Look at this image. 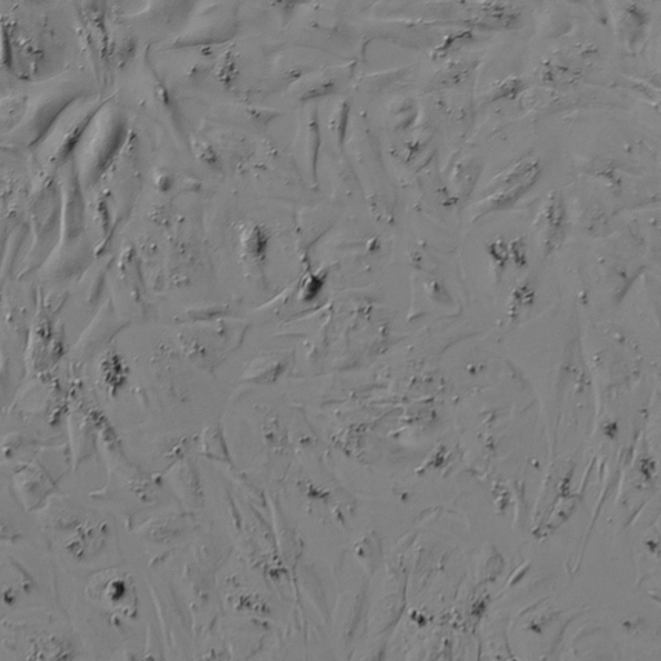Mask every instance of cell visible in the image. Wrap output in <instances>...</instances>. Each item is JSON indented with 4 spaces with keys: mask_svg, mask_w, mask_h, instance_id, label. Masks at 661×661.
<instances>
[{
    "mask_svg": "<svg viewBox=\"0 0 661 661\" xmlns=\"http://www.w3.org/2000/svg\"><path fill=\"white\" fill-rule=\"evenodd\" d=\"M12 486L22 507L29 512L47 504L56 490L55 479L35 460L20 465V468L13 473Z\"/></svg>",
    "mask_w": 661,
    "mask_h": 661,
    "instance_id": "obj_1",
    "label": "cell"
},
{
    "mask_svg": "<svg viewBox=\"0 0 661 661\" xmlns=\"http://www.w3.org/2000/svg\"><path fill=\"white\" fill-rule=\"evenodd\" d=\"M29 340L28 359L35 371L46 370L59 361L64 343L55 321H51L46 313L42 312L37 321L31 323Z\"/></svg>",
    "mask_w": 661,
    "mask_h": 661,
    "instance_id": "obj_2",
    "label": "cell"
},
{
    "mask_svg": "<svg viewBox=\"0 0 661 661\" xmlns=\"http://www.w3.org/2000/svg\"><path fill=\"white\" fill-rule=\"evenodd\" d=\"M539 230L545 256L553 254L565 242L569 230V211L561 192L549 195L540 215Z\"/></svg>",
    "mask_w": 661,
    "mask_h": 661,
    "instance_id": "obj_3",
    "label": "cell"
},
{
    "mask_svg": "<svg viewBox=\"0 0 661 661\" xmlns=\"http://www.w3.org/2000/svg\"><path fill=\"white\" fill-rule=\"evenodd\" d=\"M584 57L557 55L540 66V81L550 90L567 91L578 86L585 75Z\"/></svg>",
    "mask_w": 661,
    "mask_h": 661,
    "instance_id": "obj_4",
    "label": "cell"
},
{
    "mask_svg": "<svg viewBox=\"0 0 661 661\" xmlns=\"http://www.w3.org/2000/svg\"><path fill=\"white\" fill-rule=\"evenodd\" d=\"M541 173H543V164L539 159H523V161L510 167L503 175L496 177L494 183L487 189L486 194L513 189L532 190L539 183Z\"/></svg>",
    "mask_w": 661,
    "mask_h": 661,
    "instance_id": "obj_5",
    "label": "cell"
},
{
    "mask_svg": "<svg viewBox=\"0 0 661 661\" xmlns=\"http://www.w3.org/2000/svg\"><path fill=\"white\" fill-rule=\"evenodd\" d=\"M102 540L101 526L91 525L88 521L79 523L74 534L66 541L65 549L78 561H88L95 557Z\"/></svg>",
    "mask_w": 661,
    "mask_h": 661,
    "instance_id": "obj_6",
    "label": "cell"
},
{
    "mask_svg": "<svg viewBox=\"0 0 661 661\" xmlns=\"http://www.w3.org/2000/svg\"><path fill=\"white\" fill-rule=\"evenodd\" d=\"M650 25L649 12L638 4H628L621 13L620 30L629 47L636 48L643 41Z\"/></svg>",
    "mask_w": 661,
    "mask_h": 661,
    "instance_id": "obj_7",
    "label": "cell"
},
{
    "mask_svg": "<svg viewBox=\"0 0 661 661\" xmlns=\"http://www.w3.org/2000/svg\"><path fill=\"white\" fill-rule=\"evenodd\" d=\"M476 69L477 61L474 60L451 62L445 69L434 75L432 82H430V88L437 91L463 86L464 83L469 81Z\"/></svg>",
    "mask_w": 661,
    "mask_h": 661,
    "instance_id": "obj_8",
    "label": "cell"
},
{
    "mask_svg": "<svg viewBox=\"0 0 661 661\" xmlns=\"http://www.w3.org/2000/svg\"><path fill=\"white\" fill-rule=\"evenodd\" d=\"M476 39L477 35L472 29L463 28L452 31V33L447 34L446 38L434 48L432 55L433 60L443 61L450 59L455 53H458L463 50V48H467L470 44L476 42Z\"/></svg>",
    "mask_w": 661,
    "mask_h": 661,
    "instance_id": "obj_9",
    "label": "cell"
},
{
    "mask_svg": "<svg viewBox=\"0 0 661 661\" xmlns=\"http://www.w3.org/2000/svg\"><path fill=\"white\" fill-rule=\"evenodd\" d=\"M529 88L521 78H508L496 84L489 93V102L514 101Z\"/></svg>",
    "mask_w": 661,
    "mask_h": 661,
    "instance_id": "obj_10",
    "label": "cell"
},
{
    "mask_svg": "<svg viewBox=\"0 0 661 661\" xmlns=\"http://www.w3.org/2000/svg\"><path fill=\"white\" fill-rule=\"evenodd\" d=\"M486 254L489 256L496 274L501 277L510 263L509 241L504 237L491 239V241L487 243Z\"/></svg>",
    "mask_w": 661,
    "mask_h": 661,
    "instance_id": "obj_11",
    "label": "cell"
},
{
    "mask_svg": "<svg viewBox=\"0 0 661 661\" xmlns=\"http://www.w3.org/2000/svg\"><path fill=\"white\" fill-rule=\"evenodd\" d=\"M510 263L518 269H523L529 264V243L525 237H517L509 241Z\"/></svg>",
    "mask_w": 661,
    "mask_h": 661,
    "instance_id": "obj_12",
    "label": "cell"
}]
</instances>
